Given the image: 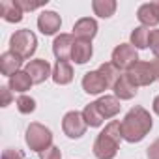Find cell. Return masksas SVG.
<instances>
[{
  "mask_svg": "<svg viewBox=\"0 0 159 159\" xmlns=\"http://www.w3.org/2000/svg\"><path fill=\"white\" fill-rule=\"evenodd\" d=\"M152 6H153L155 13H157V17H159V0H155V2H152Z\"/></svg>",
  "mask_w": 159,
  "mask_h": 159,
  "instance_id": "obj_34",
  "label": "cell"
},
{
  "mask_svg": "<svg viewBox=\"0 0 159 159\" xmlns=\"http://www.w3.org/2000/svg\"><path fill=\"white\" fill-rule=\"evenodd\" d=\"M62 26V19L56 11H43L39 17H38V28L45 34V36H51V34H56Z\"/></svg>",
  "mask_w": 159,
  "mask_h": 159,
  "instance_id": "obj_12",
  "label": "cell"
},
{
  "mask_svg": "<svg viewBox=\"0 0 159 159\" xmlns=\"http://www.w3.org/2000/svg\"><path fill=\"white\" fill-rule=\"evenodd\" d=\"M25 71L32 77L34 84H41L45 83L49 77H52V71H51V66L47 60H41V58H36V60H30L25 67Z\"/></svg>",
  "mask_w": 159,
  "mask_h": 159,
  "instance_id": "obj_8",
  "label": "cell"
},
{
  "mask_svg": "<svg viewBox=\"0 0 159 159\" xmlns=\"http://www.w3.org/2000/svg\"><path fill=\"white\" fill-rule=\"evenodd\" d=\"M94 54L92 49V41H81V39H75L73 45V52H71V60L75 64H86Z\"/></svg>",
  "mask_w": 159,
  "mask_h": 159,
  "instance_id": "obj_18",
  "label": "cell"
},
{
  "mask_svg": "<svg viewBox=\"0 0 159 159\" xmlns=\"http://www.w3.org/2000/svg\"><path fill=\"white\" fill-rule=\"evenodd\" d=\"M83 118H84L86 125H90V127H99V125L103 124V120H105V118L101 116V112L98 111L96 101L84 107V111H83Z\"/></svg>",
  "mask_w": 159,
  "mask_h": 159,
  "instance_id": "obj_23",
  "label": "cell"
},
{
  "mask_svg": "<svg viewBox=\"0 0 159 159\" xmlns=\"http://www.w3.org/2000/svg\"><path fill=\"white\" fill-rule=\"evenodd\" d=\"M10 103H11V90H10V86H2L0 88V105L8 107Z\"/></svg>",
  "mask_w": 159,
  "mask_h": 159,
  "instance_id": "obj_29",
  "label": "cell"
},
{
  "mask_svg": "<svg viewBox=\"0 0 159 159\" xmlns=\"http://www.w3.org/2000/svg\"><path fill=\"white\" fill-rule=\"evenodd\" d=\"M150 66H152L153 73H155V75H157V79H159V58H153V60H150Z\"/></svg>",
  "mask_w": 159,
  "mask_h": 159,
  "instance_id": "obj_32",
  "label": "cell"
},
{
  "mask_svg": "<svg viewBox=\"0 0 159 159\" xmlns=\"http://www.w3.org/2000/svg\"><path fill=\"white\" fill-rule=\"evenodd\" d=\"M98 71H99V75L105 79V83H107L109 86H114V84H116V81L124 75V73H122L114 64H112V62H105V64H101Z\"/></svg>",
  "mask_w": 159,
  "mask_h": 159,
  "instance_id": "obj_21",
  "label": "cell"
},
{
  "mask_svg": "<svg viewBox=\"0 0 159 159\" xmlns=\"http://www.w3.org/2000/svg\"><path fill=\"white\" fill-rule=\"evenodd\" d=\"M98 34V23L92 17H83L79 19L73 26V38L81 41H92Z\"/></svg>",
  "mask_w": 159,
  "mask_h": 159,
  "instance_id": "obj_9",
  "label": "cell"
},
{
  "mask_svg": "<svg viewBox=\"0 0 159 159\" xmlns=\"http://www.w3.org/2000/svg\"><path fill=\"white\" fill-rule=\"evenodd\" d=\"M112 90H114V96H116L118 99H133V98L137 96V92H139V88L129 81L125 73L116 81V84L112 86Z\"/></svg>",
  "mask_w": 159,
  "mask_h": 159,
  "instance_id": "obj_15",
  "label": "cell"
},
{
  "mask_svg": "<svg viewBox=\"0 0 159 159\" xmlns=\"http://www.w3.org/2000/svg\"><path fill=\"white\" fill-rule=\"evenodd\" d=\"M21 66H23V58L11 51H6L2 56H0V71L6 77H13L15 73L21 71Z\"/></svg>",
  "mask_w": 159,
  "mask_h": 159,
  "instance_id": "obj_13",
  "label": "cell"
},
{
  "mask_svg": "<svg viewBox=\"0 0 159 159\" xmlns=\"http://www.w3.org/2000/svg\"><path fill=\"white\" fill-rule=\"evenodd\" d=\"M118 146H120V140L101 131L94 142V155L98 159H112L118 153Z\"/></svg>",
  "mask_w": 159,
  "mask_h": 159,
  "instance_id": "obj_7",
  "label": "cell"
},
{
  "mask_svg": "<svg viewBox=\"0 0 159 159\" xmlns=\"http://www.w3.org/2000/svg\"><path fill=\"white\" fill-rule=\"evenodd\" d=\"M137 62H139V54H137V49L131 43H122L112 51V64L120 71L131 69Z\"/></svg>",
  "mask_w": 159,
  "mask_h": 159,
  "instance_id": "obj_5",
  "label": "cell"
},
{
  "mask_svg": "<svg viewBox=\"0 0 159 159\" xmlns=\"http://www.w3.org/2000/svg\"><path fill=\"white\" fill-rule=\"evenodd\" d=\"M86 127L88 125L83 118V112H77V111L67 112L62 120V129L69 139H81L86 133Z\"/></svg>",
  "mask_w": 159,
  "mask_h": 159,
  "instance_id": "obj_6",
  "label": "cell"
},
{
  "mask_svg": "<svg viewBox=\"0 0 159 159\" xmlns=\"http://www.w3.org/2000/svg\"><path fill=\"white\" fill-rule=\"evenodd\" d=\"M92 10H94L96 15L107 19V17L114 15V11H116V2H114V0H94V2H92Z\"/></svg>",
  "mask_w": 159,
  "mask_h": 159,
  "instance_id": "obj_24",
  "label": "cell"
},
{
  "mask_svg": "<svg viewBox=\"0 0 159 159\" xmlns=\"http://www.w3.org/2000/svg\"><path fill=\"white\" fill-rule=\"evenodd\" d=\"M83 88L86 94H101L109 88V84L105 83V79L99 75V71H88L84 77H83Z\"/></svg>",
  "mask_w": 159,
  "mask_h": 159,
  "instance_id": "obj_11",
  "label": "cell"
},
{
  "mask_svg": "<svg viewBox=\"0 0 159 159\" xmlns=\"http://www.w3.org/2000/svg\"><path fill=\"white\" fill-rule=\"evenodd\" d=\"M17 2H19V6H21V10H23V11H34V10H38V8L45 6V4H47V0H43V2H30V0H17Z\"/></svg>",
  "mask_w": 159,
  "mask_h": 159,
  "instance_id": "obj_27",
  "label": "cell"
},
{
  "mask_svg": "<svg viewBox=\"0 0 159 159\" xmlns=\"http://www.w3.org/2000/svg\"><path fill=\"white\" fill-rule=\"evenodd\" d=\"M39 159H62V152L56 146H51L43 152H39Z\"/></svg>",
  "mask_w": 159,
  "mask_h": 159,
  "instance_id": "obj_26",
  "label": "cell"
},
{
  "mask_svg": "<svg viewBox=\"0 0 159 159\" xmlns=\"http://www.w3.org/2000/svg\"><path fill=\"white\" fill-rule=\"evenodd\" d=\"M73 45H75L73 34H60L52 41V52H54V56L58 60H66L67 62V58H71Z\"/></svg>",
  "mask_w": 159,
  "mask_h": 159,
  "instance_id": "obj_10",
  "label": "cell"
},
{
  "mask_svg": "<svg viewBox=\"0 0 159 159\" xmlns=\"http://www.w3.org/2000/svg\"><path fill=\"white\" fill-rule=\"evenodd\" d=\"M125 75H127V79L139 88V86H150L155 79H157V75L153 73V69H152V66H150V62H137L131 69H127L125 71Z\"/></svg>",
  "mask_w": 159,
  "mask_h": 159,
  "instance_id": "obj_4",
  "label": "cell"
},
{
  "mask_svg": "<svg viewBox=\"0 0 159 159\" xmlns=\"http://www.w3.org/2000/svg\"><path fill=\"white\" fill-rule=\"evenodd\" d=\"M52 81L56 84H69L73 81V67L66 60H58L52 67Z\"/></svg>",
  "mask_w": 159,
  "mask_h": 159,
  "instance_id": "obj_17",
  "label": "cell"
},
{
  "mask_svg": "<svg viewBox=\"0 0 159 159\" xmlns=\"http://www.w3.org/2000/svg\"><path fill=\"white\" fill-rule=\"evenodd\" d=\"M137 17H139V21H140V25L146 26V28L159 25V17H157L155 10H153V6H152V2L142 4V6L139 8V11H137Z\"/></svg>",
  "mask_w": 159,
  "mask_h": 159,
  "instance_id": "obj_20",
  "label": "cell"
},
{
  "mask_svg": "<svg viewBox=\"0 0 159 159\" xmlns=\"http://www.w3.org/2000/svg\"><path fill=\"white\" fill-rule=\"evenodd\" d=\"M38 49V38L32 30L28 28H23V30H17L11 38H10V51L19 54L23 60L30 58Z\"/></svg>",
  "mask_w": 159,
  "mask_h": 159,
  "instance_id": "obj_2",
  "label": "cell"
},
{
  "mask_svg": "<svg viewBox=\"0 0 159 159\" xmlns=\"http://www.w3.org/2000/svg\"><path fill=\"white\" fill-rule=\"evenodd\" d=\"M23 13L25 11L21 10L17 0H4V2L0 4V15L8 23H19L23 19Z\"/></svg>",
  "mask_w": 159,
  "mask_h": 159,
  "instance_id": "obj_16",
  "label": "cell"
},
{
  "mask_svg": "<svg viewBox=\"0 0 159 159\" xmlns=\"http://www.w3.org/2000/svg\"><path fill=\"white\" fill-rule=\"evenodd\" d=\"M146 150H148V152H146L148 159H159V139H157V140H153Z\"/></svg>",
  "mask_w": 159,
  "mask_h": 159,
  "instance_id": "obj_30",
  "label": "cell"
},
{
  "mask_svg": "<svg viewBox=\"0 0 159 159\" xmlns=\"http://www.w3.org/2000/svg\"><path fill=\"white\" fill-rule=\"evenodd\" d=\"M150 49L155 54V58H159V28L152 30V34H150Z\"/></svg>",
  "mask_w": 159,
  "mask_h": 159,
  "instance_id": "obj_28",
  "label": "cell"
},
{
  "mask_svg": "<svg viewBox=\"0 0 159 159\" xmlns=\"http://www.w3.org/2000/svg\"><path fill=\"white\" fill-rule=\"evenodd\" d=\"M25 140H26V144H28L30 150L43 152V150H47V148L52 146V133H51L49 127H45V125L34 122V124L28 125Z\"/></svg>",
  "mask_w": 159,
  "mask_h": 159,
  "instance_id": "obj_3",
  "label": "cell"
},
{
  "mask_svg": "<svg viewBox=\"0 0 159 159\" xmlns=\"http://www.w3.org/2000/svg\"><path fill=\"white\" fill-rule=\"evenodd\" d=\"M152 129V116L144 107H133L122 120V137L127 142H140Z\"/></svg>",
  "mask_w": 159,
  "mask_h": 159,
  "instance_id": "obj_1",
  "label": "cell"
},
{
  "mask_svg": "<svg viewBox=\"0 0 159 159\" xmlns=\"http://www.w3.org/2000/svg\"><path fill=\"white\" fill-rule=\"evenodd\" d=\"M150 34L152 30L146 28V26H137L133 32H131V45L135 49H146L150 47Z\"/></svg>",
  "mask_w": 159,
  "mask_h": 159,
  "instance_id": "obj_22",
  "label": "cell"
},
{
  "mask_svg": "<svg viewBox=\"0 0 159 159\" xmlns=\"http://www.w3.org/2000/svg\"><path fill=\"white\" fill-rule=\"evenodd\" d=\"M15 105H17V111H19L21 114H30V112L36 111V101H34L30 96H25V94L17 98Z\"/></svg>",
  "mask_w": 159,
  "mask_h": 159,
  "instance_id": "obj_25",
  "label": "cell"
},
{
  "mask_svg": "<svg viewBox=\"0 0 159 159\" xmlns=\"http://www.w3.org/2000/svg\"><path fill=\"white\" fill-rule=\"evenodd\" d=\"M34 84V81H32V77L26 73V71H19V73H15L13 77H10V90H13V92H21V94H25L26 90H30V86Z\"/></svg>",
  "mask_w": 159,
  "mask_h": 159,
  "instance_id": "obj_19",
  "label": "cell"
},
{
  "mask_svg": "<svg viewBox=\"0 0 159 159\" xmlns=\"http://www.w3.org/2000/svg\"><path fill=\"white\" fill-rule=\"evenodd\" d=\"M152 107H153V112H155V114L159 116V96H157V98L153 99V105H152Z\"/></svg>",
  "mask_w": 159,
  "mask_h": 159,
  "instance_id": "obj_33",
  "label": "cell"
},
{
  "mask_svg": "<svg viewBox=\"0 0 159 159\" xmlns=\"http://www.w3.org/2000/svg\"><path fill=\"white\" fill-rule=\"evenodd\" d=\"M2 159H25V155L19 152V150H6L4 152V155H2Z\"/></svg>",
  "mask_w": 159,
  "mask_h": 159,
  "instance_id": "obj_31",
  "label": "cell"
},
{
  "mask_svg": "<svg viewBox=\"0 0 159 159\" xmlns=\"http://www.w3.org/2000/svg\"><path fill=\"white\" fill-rule=\"evenodd\" d=\"M96 105H98V111L101 112V116L105 118V120H109V118H114L118 112H120V99L116 98V96H101L98 101H96Z\"/></svg>",
  "mask_w": 159,
  "mask_h": 159,
  "instance_id": "obj_14",
  "label": "cell"
}]
</instances>
